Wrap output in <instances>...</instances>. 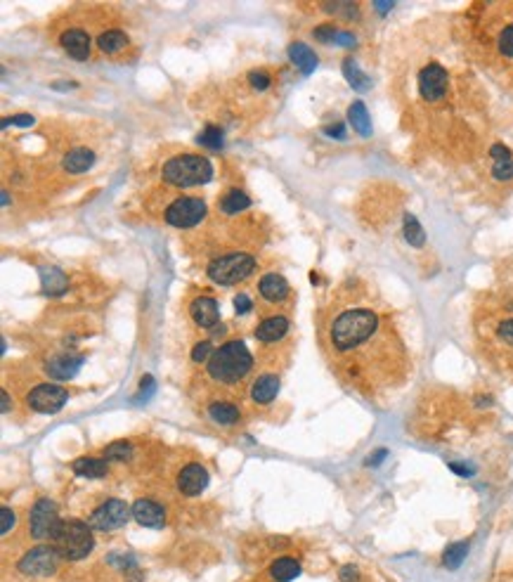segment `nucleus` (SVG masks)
I'll use <instances>...</instances> for the list:
<instances>
[{
    "label": "nucleus",
    "instance_id": "f257e3e1",
    "mask_svg": "<svg viewBox=\"0 0 513 582\" xmlns=\"http://www.w3.org/2000/svg\"><path fill=\"white\" fill-rule=\"evenodd\" d=\"M378 329H381V315L376 311L367 306H351L331 320L329 341L336 353H351L371 341Z\"/></svg>",
    "mask_w": 513,
    "mask_h": 582
},
{
    "label": "nucleus",
    "instance_id": "f03ea898",
    "mask_svg": "<svg viewBox=\"0 0 513 582\" xmlns=\"http://www.w3.org/2000/svg\"><path fill=\"white\" fill-rule=\"evenodd\" d=\"M251 367H254V358H251L247 345L242 341H227L218 350H213L206 370L208 377H213L220 384H237L251 372Z\"/></svg>",
    "mask_w": 513,
    "mask_h": 582
},
{
    "label": "nucleus",
    "instance_id": "7ed1b4c3",
    "mask_svg": "<svg viewBox=\"0 0 513 582\" xmlns=\"http://www.w3.org/2000/svg\"><path fill=\"white\" fill-rule=\"evenodd\" d=\"M163 180L173 187H195V185H206L213 178V166L211 161L197 154H180L163 164Z\"/></svg>",
    "mask_w": 513,
    "mask_h": 582
},
{
    "label": "nucleus",
    "instance_id": "20e7f679",
    "mask_svg": "<svg viewBox=\"0 0 513 582\" xmlns=\"http://www.w3.org/2000/svg\"><path fill=\"white\" fill-rule=\"evenodd\" d=\"M52 547L57 549L59 558H64V561H81L95 547L90 526L76 519L62 521V528H59V533L52 540Z\"/></svg>",
    "mask_w": 513,
    "mask_h": 582
},
{
    "label": "nucleus",
    "instance_id": "39448f33",
    "mask_svg": "<svg viewBox=\"0 0 513 582\" xmlns=\"http://www.w3.org/2000/svg\"><path fill=\"white\" fill-rule=\"evenodd\" d=\"M256 268L254 256L249 254H227L215 259L213 263H208V277L213 279L215 284L229 286V284H239L244 282Z\"/></svg>",
    "mask_w": 513,
    "mask_h": 582
},
{
    "label": "nucleus",
    "instance_id": "423d86ee",
    "mask_svg": "<svg viewBox=\"0 0 513 582\" xmlns=\"http://www.w3.org/2000/svg\"><path fill=\"white\" fill-rule=\"evenodd\" d=\"M62 528V519L57 514L55 502L50 499H38L31 506V514H28V533L36 540H55V535Z\"/></svg>",
    "mask_w": 513,
    "mask_h": 582
},
{
    "label": "nucleus",
    "instance_id": "0eeeda50",
    "mask_svg": "<svg viewBox=\"0 0 513 582\" xmlns=\"http://www.w3.org/2000/svg\"><path fill=\"white\" fill-rule=\"evenodd\" d=\"M206 216V204L197 197H180L166 209V223L177 227V230H187L202 223Z\"/></svg>",
    "mask_w": 513,
    "mask_h": 582
},
{
    "label": "nucleus",
    "instance_id": "6e6552de",
    "mask_svg": "<svg viewBox=\"0 0 513 582\" xmlns=\"http://www.w3.org/2000/svg\"><path fill=\"white\" fill-rule=\"evenodd\" d=\"M130 514H133V506L125 504L123 499H107V502L100 504L98 509L93 511L88 526L95 530H104V533H107V530H118L128 523Z\"/></svg>",
    "mask_w": 513,
    "mask_h": 582
},
{
    "label": "nucleus",
    "instance_id": "1a4fd4ad",
    "mask_svg": "<svg viewBox=\"0 0 513 582\" xmlns=\"http://www.w3.org/2000/svg\"><path fill=\"white\" fill-rule=\"evenodd\" d=\"M59 554L55 547H33L19 558V571L24 576H36V578H48L57 571Z\"/></svg>",
    "mask_w": 513,
    "mask_h": 582
},
{
    "label": "nucleus",
    "instance_id": "9d476101",
    "mask_svg": "<svg viewBox=\"0 0 513 582\" xmlns=\"http://www.w3.org/2000/svg\"><path fill=\"white\" fill-rule=\"evenodd\" d=\"M66 400H69V393L55 384H41L31 388V393L26 395L28 407L33 412H41V415H55L64 407Z\"/></svg>",
    "mask_w": 513,
    "mask_h": 582
},
{
    "label": "nucleus",
    "instance_id": "9b49d317",
    "mask_svg": "<svg viewBox=\"0 0 513 582\" xmlns=\"http://www.w3.org/2000/svg\"><path fill=\"white\" fill-rule=\"evenodd\" d=\"M447 83H450L447 71H445L437 62L423 66L419 73V93L426 102H437L440 98H445Z\"/></svg>",
    "mask_w": 513,
    "mask_h": 582
},
{
    "label": "nucleus",
    "instance_id": "f8f14e48",
    "mask_svg": "<svg viewBox=\"0 0 513 582\" xmlns=\"http://www.w3.org/2000/svg\"><path fill=\"white\" fill-rule=\"evenodd\" d=\"M206 485H208V471L202 464H187V467L180 471V476H177V488L187 497L202 495Z\"/></svg>",
    "mask_w": 513,
    "mask_h": 582
},
{
    "label": "nucleus",
    "instance_id": "ddd939ff",
    "mask_svg": "<svg viewBox=\"0 0 513 582\" xmlns=\"http://www.w3.org/2000/svg\"><path fill=\"white\" fill-rule=\"evenodd\" d=\"M190 315L202 329H213L215 324L220 322V311H218V301L211 296H199L192 301Z\"/></svg>",
    "mask_w": 513,
    "mask_h": 582
},
{
    "label": "nucleus",
    "instance_id": "4468645a",
    "mask_svg": "<svg viewBox=\"0 0 513 582\" xmlns=\"http://www.w3.org/2000/svg\"><path fill=\"white\" fill-rule=\"evenodd\" d=\"M133 519L145 528H163L166 514H163V506L156 504L154 499H138L133 504Z\"/></svg>",
    "mask_w": 513,
    "mask_h": 582
},
{
    "label": "nucleus",
    "instance_id": "2eb2a0df",
    "mask_svg": "<svg viewBox=\"0 0 513 582\" xmlns=\"http://www.w3.org/2000/svg\"><path fill=\"white\" fill-rule=\"evenodd\" d=\"M59 43H62V48L69 53L73 60H88V55H90V36L86 31H81V28H69V31H64L59 36Z\"/></svg>",
    "mask_w": 513,
    "mask_h": 582
},
{
    "label": "nucleus",
    "instance_id": "dca6fc26",
    "mask_svg": "<svg viewBox=\"0 0 513 582\" xmlns=\"http://www.w3.org/2000/svg\"><path fill=\"white\" fill-rule=\"evenodd\" d=\"M83 365V355H57L48 363V374L57 381H66L71 377H76V372Z\"/></svg>",
    "mask_w": 513,
    "mask_h": 582
},
{
    "label": "nucleus",
    "instance_id": "f3484780",
    "mask_svg": "<svg viewBox=\"0 0 513 582\" xmlns=\"http://www.w3.org/2000/svg\"><path fill=\"white\" fill-rule=\"evenodd\" d=\"M286 331H289V320L284 318V315H272V318H265L258 324L256 338L263 343H274V341H279V338H284Z\"/></svg>",
    "mask_w": 513,
    "mask_h": 582
},
{
    "label": "nucleus",
    "instance_id": "a211bd4d",
    "mask_svg": "<svg viewBox=\"0 0 513 582\" xmlns=\"http://www.w3.org/2000/svg\"><path fill=\"white\" fill-rule=\"evenodd\" d=\"M279 393V377H274V374H263V377H258L254 381V386H251V397L258 402V405H267L272 402L274 397Z\"/></svg>",
    "mask_w": 513,
    "mask_h": 582
},
{
    "label": "nucleus",
    "instance_id": "6ab92c4d",
    "mask_svg": "<svg viewBox=\"0 0 513 582\" xmlns=\"http://www.w3.org/2000/svg\"><path fill=\"white\" fill-rule=\"evenodd\" d=\"M258 289H260V296L267 298V301H272V303H277V301H284L289 296V284H286V279L281 277V275H265L263 279H260V284H258Z\"/></svg>",
    "mask_w": 513,
    "mask_h": 582
},
{
    "label": "nucleus",
    "instance_id": "aec40b11",
    "mask_svg": "<svg viewBox=\"0 0 513 582\" xmlns=\"http://www.w3.org/2000/svg\"><path fill=\"white\" fill-rule=\"evenodd\" d=\"M41 282H43V291H46L48 296H62L66 286H69L64 272L59 268H48V265H41Z\"/></svg>",
    "mask_w": 513,
    "mask_h": 582
},
{
    "label": "nucleus",
    "instance_id": "412c9836",
    "mask_svg": "<svg viewBox=\"0 0 513 582\" xmlns=\"http://www.w3.org/2000/svg\"><path fill=\"white\" fill-rule=\"evenodd\" d=\"M489 154H492V159H494V164H492L494 178L497 180H511L513 178V159H511L509 147L494 145L492 150H489Z\"/></svg>",
    "mask_w": 513,
    "mask_h": 582
},
{
    "label": "nucleus",
    "instance_id": "4be33fe9",
    "mask_svg": "<svg viewBox=\"0 0 513 582\" xmlns=\"http://www.w3.org/2000/svg\"><path fill=\"white\" fill-rule=\"evenodd\" d=\"M73 474L76 476H83V478H102L107 476L109 471V464L107 459H95V457H81L71 464Z\"/></svg>",
    "mask_w": 513,
    "mask_h": 582
},
{
    "label": "nucleus",
    "instance_id": "5701e85b",
    "mask_svg": "<svg viewBox=\"0 0 513 582\" xmlns=\"http://www.w3.org/2000/svg\"><path fill=\"white\" fill-rule=\"evenodd\" d=\"M93 164H95V154H93V150H86V147H76V150H71L62 161V166L69 173H83Z\"/></svg>",
    "mask_w": 513,
    "mask_h": 582
},
{
    "label": "nucleus",
    "instance_id": "b1692460",
    "mask_svg": "<svg viewBox=\"0 0 513 582\" xmlns=\"http://www.w3.org/2000/svg\"><path fill=\"white\" fill-rule=\"evenodd\" d=\"M289 57H291V62L299 66L303 73H312V71H315L317 55L312 53L306 43H291V48H289Z\"/></svg>",
    "mask_w": 513,
    "mask_h": 582
},
{
    "label": "nucleus",
    "instance_id": "393cba45",
    "mask_svg": "<svg viewBox=\"0 0 513 582\" xmlns=\"http://www.w3.org/2000/svg\"><path fill=\"white\" fill-rule=\"evenodd\" d=\"M270 576L277 582H291L301 576V563L296 561V558L281 556L270 566Z\"/></svg>",
    "mask_w": 513,
    "mask_h": 582
},
{
    "label": "nucleus",
    "instance_id": "a878e982",
    "mask_svg": "<svg viewBox=\"0 0 513 582\" xmlns=\"http://www.w3.org/2000/svg\"><path fill=\"white\" fill-rule=\"evenodd\" d=\"M348 121H351L353 130H358L362 137H369L371 135V119H369V112L367 107H364V102H353L351 109H348Z\"/></svg>",
    "mask_w": 513,
    "mask_h": 582
},
{
    "label": "nucleus",
    "instance_id": "bb28decb",
    "mask_svg": "<svg viewBox=\"0 0 513 582\" xmlns=\"http://www.w3.org/2000/svg\"><path fill=\"white\" fill-rule=\"evenodd\" d=\"M208 415L215 424H222V426H229V424H237L239 422V410L234 407L232 402H213L211 407H208Z\"/></svg>",
    "mask_w": 513,
    "mask_h": 582
},
{
    "label": "nucleus",
    "instance_id": "cd10ccee",
    "mask_svg": "<svg viewBox=\"0 0 513 582\" xmlns=\"http://www.w3.org/2000/svg\"><path fill=\"white\" fill-rule=\"evenodd\" d=\"M343 76H346L348 83L355 88V90H367V88L371 85L367 73H362V69L358 66V62L353 60V57H346V60H343Z\"/></svg>",
    "mask_w": 513,
    "mask_h": 582
},
{
    "label": "nucleus",
    "instance_id": "c85d7f7f",
    "mask_svg": "<svg viewBox=\"0 0 513 582\" xmlns=\"http://www.w3.org/2000/svg\"><path fill=\"white\" fill-rule=\"evenodd\" d=\"M98 46L102 53H118V50H123L125 46H128V36H125L123 31H116V28H111V31H104L100 38H98Z\"/></svg>",
    "mask_w": 513,
    "mask_h": 582
},
{
    "label": "nucleus",
    "instance_id": "c756f323",
    "mask_svg": "<svg viewBox=\"0 0 513 582\" xmlns=\"http://www.w3.org/2000/svg\"><path fill=\"white\" fill-rule=\"evenodd\" d=\"M249 206H251V199L244 192H239V189H229V192L220 199V211L229 213V216H232V213H239V211H247Z\"/></svg>",
    "mask_w": 513,
    "mask_h": 582
},
{
    "label": "nucleus",
    "instance_id": "7c9ffc66",
    "mask_svg": "<svg viewBox=\"0 0 513 582\" xmlns=\"http://www.w3.org/2000/svg\"><path fill=\"white\" fill-rule=\"evenodd\" d=\"M403 232H405V239L410 241L412 246L419 249V246L426 244V232H423V227L419 225V220H416L412 213H407V216H405Z\"/></svg>",
    "mask_w": 513,
    "mask_h": 582
},
{
    "label": "nucleus",
    "instance_id": "2f4dec72",
    "mask_svg": "<svg viewBox=\"0 0 513 582\" xmlns=\"http://www.w3.org/2000/svg\"><path fill=\"white\" fill-rule=\"evenodd\" d=\"M466 554H468V542L450 544V547L445 549V554H442V566H445V568H450V571H455L464 563Z\"/></svg>",
    "mask_w": 513,
    "mask_h": 582
},
{
    "label": "nucleus",
    "instance_id": "473e14b6",
    "mask_svg": "<svg viewBox=\"0 0 513 582\" xmlns=\"http://www.w3.org/2000/svg\"><path fill=\"white\" fill-rule=\"evenodd\" d=\"M130 454H133V445L125 443V440H114V443H109L107 450H104V457H107V459H114V462L130 459Z\"/></svg>",
    "mask_w": 513,
    "mask_h": 582
},
{
    "label": "nucleus",
    "instance_id": "72a5a7b5",
    "mask_svg": "<svg viewBox=\"0 0 513 582\" xmlns=\"http://www.w3.org/2000/svg\"><path fill=\"white\" fill-rule=\"evenodd\" d=\"M497 50H499L502 57L513 60V24H507L497 36Z\"/></svg>",
    "mask_w": 513,
    "mask_h": 582
},
{
    "label": "nucleus",
    "instance_id": "f704fd0d",
    "mask_svg": "<svg viewBox=\"0 0 513 582\" xmlns=\"http://www.w3.org/2000/svg\"><path fill=\"white\" fill-rule=\"evenodd\" d=\"M197 142L199 145H204L208 147V150H213V152H218L222 150V130L220 128H215V126H208L202 135L197 137Z\"/></svg>",
    "mask_w": 513,
    "mask_h": 582
},
{
    "label": "nucleus",
    "instance_id": "c9c22d12",
    "mask_svg": "<svg viewBox=\"0 0 513 582\" xmlns=\"http://www.w3.org/2000/svg\"><path fill=\"white\" fill-rule=\"evenodd\" d=\"M324 10H329V12H341L346 19H355V17H358V5H353V3H333V5H324Z\"/></svg>",
    "mask_w": 513,
    "mask_h": 582
},
{
    "label": "nucleus",
    "instance_id": "e433bc0d",
    "mask_svg": "<svg viewBox=\"0 0 513 582\" xmlns=\"http://www.w3.org/2000/svg\"><path fill=\"white\" fill-rule=\"evenodd\" d=\"M211 355H213V345H211V341H202V343H197L195 345V350H192V360H195V363H208V360H211Z\"/></svg>",
    "mask_w": 513,
    "mask_h": 582
},
{
    "label": "nucleus",
    "instance_id": "4c0bfd02",
    "mask_svg": "<svg viewBox=\"0 0 513 582\" xmlns=\"http://www.w3.org/2000/svg\"><path fill=\"white\" fill-rule=\"evenodd\" d=\"M336 26L333 24H322V26H317L315 28V38L319 41V43H333L336 41Z\"/></svg>",
    "mask_w": 513,
    "mask_h": 582
},
{
    "label": "nucleus",
    "instance_id": "58836bf2",
    "mask_svg": "<svg viewBox=\"0 0 513 582\" xmlns=\"http://www.w3.org/2000/svg\"><path fill=\"white\" fill-rule=\"evenodd\" d=\"M12 528H14V511L10 506H3V509H0V533L7 535Z\"/></svg>",
    "mask_w": 513,
    "mask_h": 582
},
{
    "label": "nucleus",
    "instance_id": "ea45409f",
    "mask_svg": "<svg viewBox=\"0 0 513 582\" xmlns=\"http://www.w3.org/2000/svg\"><path fill=\"white\" fill-rule=\"evenodd\" d=\"M497 336H499L504 343L513 345V320L499 322V327H497Z\"/></svg>",
    "mask_w": 513,
    "mask_h": 582
},
{
    "label": "nucleus",
    "instance_id": "a19ab883",
    "mask_svg": "<svg viewBox=\"0 0 513 582\" xmlns=\"http://www.w3.org/2000/svg\"><path fill=\"white\" fill-rule=\"evenodd\" d=\"M249 80H251V85L258 88V90H267V88H270V78H267L265 71H251Z\"/></svg>",
    "mask_w": 513,
    "mask_h": 582
},
{
    "label": "nucleus",
    "instance_id": "79ce46f5",
    "mask_svg": "<svg viewBox=\"0 0 513 582\" xmlns=\"http://www.w3.org/2000/svg\"><path fill=\"white\" fill-rule=\"evenodd\" d=\"M154 390H156V384H154V379H152V377H145V379H142V384H140L138 402H142V400H150Z\"/></svg>",
    "mask_w": 513,
    "mask_h": 582
},
{
    "label": "nucleus",
    "instance_id": "37998d69",
    "mask_svg": "<svg viewBox=\"0 0 513 582\" xmlns=\"http://www.w3.org/2000/svg\"><path fill=\"white\" fill-rule=\"evenodd\" d=\"M338 578H341V582H358V578H360L358 566H343L338 573Z\"/></svg>",
    "mask_w": 513,
    "mask_h": 582
},
{
    "label": "nucleus",
    "instance_id": "c03bdc74",
    "mask_svg": "<svg viewBox=\"0 0 513 582\" xmlns=\"http://www.w3.org/2000/svg\"><path fill=\"white\" fill-rule=\"evenodd\" d=\"M33 126V116H28V114H21V116H14V119H5L3 121V128H7V126Z\"/></svg>",
    "mask_w": 513,
    "mask_h": 582
},
{
    "label": "nucleus",
    "instance_id": "a18cd8bd",
    "mask_svg": "<svg viewBox=\"0 0 513 582\" xmlns=\"http://www.w3.org/2000/svg\"><path fill=\"white\" fill-rule=\"evenodd\" d=\"M355 43H358V38H355L353 33H348V31H338L336 33V41H333V46H343V48H353Z\"/></svg>",
    "mask_w": 513,
    "mask_h": 582
},
{
    "label": "nucleus",
    "instance_id": "49530a36",
    "mask_svg": "<svg viewBox=\"0 0 513 582\" xmlns=\"http://www.w3.org/2000/svg\"><path fill=\"white\" fill-rule=\"evenodd\" d=\"M234 308H237V313L239 315H247V313H251V308H254V303H251V298L249 296H237L234 298Z\"/></svg>",
    "mask_w": 513,
    "mask_h": 582
},
{
    "label": "nucleus",
    "instance_id": "de8ad7c7",
    "mask_svg": "<svg viewBox=\"0 0 513 582\" xmlns=\"http://www.w3.org/2000/svg\"><path fill=\"white\" fill-rule=\"evenodd\" d=\"M326 135L343 140V137H346V126H343V123H336V126H329V128H326Z\"/></svg>",
    "mask_w": 513,
    "mask_h": 582
},
{
    "label": "nucleus",
    "instance_id": "09e8293b",
    "mask_svg": "<svg viewBox=\"0 0 513 582\" xmlns=\"http://www.w3.org/2000/svg\"><path fill=\"white\" fill-rule=\"evenodd\" d=\"M450 469H455L459 476H471V474H473L471 469H468V467H462V464H450Z\"/></svg>",
    "mask_w": 513,
    "mask_h": 582
},
{
    "label": "nucleus",
    "instance_id": "8fccbe9b",
    "mask_svg": "<svg viewBox=\"0 0 513 582\" xmlns=\"http://www.w3.org/2000/svg\"><path fill=\"white\" fill-rule=\"evenodd\" d=\"M374 7H376V10L381 12V14H385V12H390V10H393V7H395V5H393V3H376Z\"/></svg>",
    "mask_w": 513,
    "mask_h": 582
},
{
    "label": "nucleus",
    "instance_id": "3c124183",
    "mask_svg": "<svg viewBox=\"0 0 513 582\" xmlns=\"http://www.w3.org/2000/svg\"><path fill=\"white\" fill-rule=\"evenodd\" d=\"M383 457H385V450H378V454H376V457H371V459H369L367 464H378V462L383 459Z\"/></svg>",
    "mask_w": 513,
    "mask_h": 582
},
{
    "label": "nucleus",
    "instance_id": "603ef678",
    "mask_svg": "<svg viewBox=\"0 0 513 582\" xmlns=\"http://www.w3.org/2000/svg\"><path fill=\"white\" fill-rule=\"evenodd\" d=\"M7 410H10V395L3 390V412H7Z\"/></svg>",
    "mask_w": 513,
    "mask_h": 582
}]
</instances>
